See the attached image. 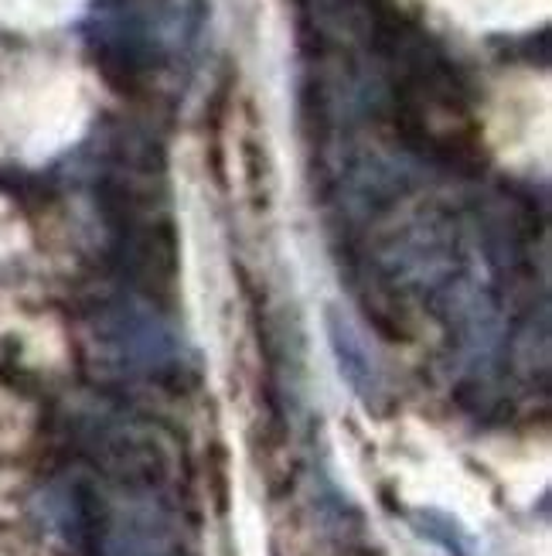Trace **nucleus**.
<instances>
[]
</instances>
